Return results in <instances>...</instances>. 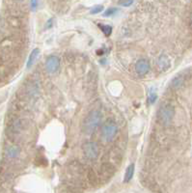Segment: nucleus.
<instances>
[{
    "mask_svg": "<svg viewBox=\"0 0 192 193\" xmlns=\"http://www.w3.org/2000/svg\"><path fill=\"white\" fill-rule=\"evenodd\" d=\"M46 68L48 72H55L59 68V58L57 56H50L46 62Z\"/></svg>",
    "mask_w": 192,
    "mask_h": 193,
    "instance_id": "5",
    "label": "nucleus"
},
{
    "mask_svg": "<svg viewBox=\"0 0 192 193\" xmlns=\"http://www.w3.org/2000/svg\"><path fill=\"white\" fill-rule=\"evenodd\" d=\"M116 12H117V9H115V8H110V9H108V10H107L106 12L104 13V16H109L114 15Z\"/></svg>",
    "mask_w": 192,
    "mask_h": 193,
    "instance_id": "12",
    "label": "nucleus"
},
{
    "mask_svg": "<svg viewBox=\"0 0 192 193\" xmlns=\"http://www.w3.org/2000/svg\"><path fill=\"white\" fill-rule=\"evenodd\" d=\"M39 53V49H34L33 51L31 52L30 56H29V59H28V63H27V68H30L33 63H34V61L36 60L37 58V55Z\"/></svg>",
    "mask_w": 192,
    "mask_h": 193,
    "instance_id": "9",
    "label": "nucleus"
},
{
    "mask_svg": "<svg viewBox=\"0 0 192 193\" xmlns=\"http://www.w3.org/2000/svg\"><path fill=\"white\" fill-rule=\"evenodd\" d=\"M169 60H168V58L166 57V56H164V55H162L161 57L159 58V68L160 70H166L167 68L169 67Z\"/></svg>",
    "mask_w": 192,
    "mask_h": 193,
    "instance_id": "7",
    "label": "nucleus"
},
{
    "mask_svg": "<svg viewBox=\"0 0 192 193\" xmlns=\"http://www.w3.org/2000/svg\"><path fill=\"white\" fill-rule=\"evenodd\" d=\"M83 153L88 160H95L99 156V147L94 142H87L83 145Z\"/></svg>",
    "mask_w": 192,
    "mask_h": 193,
    "instance_id": "3",
    "label": "nucleus"
},
{
    "mask_svg": "<svg viewBox=\"0 0 192 193\" xmlns=\"http://www.w3.org/2000/svg\"><path fill=\"white\" fill-rule=\"evenodd\" d=\"M150 70V64L149 62L145 59H140L137 61L136 65H135V71L139 75H144Z\"/></svg>",
    "mask_w": 192,
    "mask_h": 193,
    "instance_id": "6",
    "label": "nucleus"
},
{
    "mask_svg": "<svg viewBox=\"0 0 192 193\" xmlns=\"http://www.w3.org/2000/svg\"><path fill=\"white\" fill-rule=\"evenodd\" d=\"M37 6V0H32V7L35 8Z\"/></svg>",
    "mask_w": 192,
    "mask_h": 193,
    "instance_id": "16",
    "label": "nucleus"
},
{
    "mask_svg": "<svg viewBox=\"0 0 192 193\" xmlns=\"http://www.w3.org/2000/svg\"><path fill=\"white\" fill-rule=\"evenodd\" d=\"M18 153H19V151L16 150V148H10L8 150V156H11V157H14V156H16V155H18Z\"/></svg>",
    "mask_w": 192,
    "mask_h": 193,
    "instance_id": "11",
    "label": "nucleus"
},
{
    "mask_svg": "<svg viewBox=\"0 0 192 193\" xmlns=\"http://www.w3.org/2000/svg\"><path fill=\"white\" fill-rule=\"evenodd\" d=\"M174 114H175L174 108L169 104L163 105L159 110V118H160L161 122L165 125L171 122V120L174 117Z\"/></svg>",
    "mask_w": 192,
    "mask_h": 193,
    "instance_id": "4",
    "label": "nucleus"
},
{
    "mask_svg": "<svg viewBox=\"0 0 192 193\" xmlns=\"http://www.w3.org/2000/svg\"><path fill=\"white\" fill-rule=\"evenodd\" d=\"M101 121V114L99 110H93L89 113V115L84 121V130L86 133H92L98 128Z\"/></svg>",
    "mask_w": 192,
    "mask_h": 193,
    "instance_id": "1",
    "label": "nucleus"
},
{
    "mask_svg": "<svg viewBox=\"0 0 192 193\" xmlns=\"http://www.w3.org/2000/svg\"><path fill=\"white\" fill-rule=\"evenodd\" d=\"M99 27H100V29L103 30V32L107 36H109L112 32V28L108 25H99Z\"/></svg>",
    "mask_w": 192,
    "mask_h": 193,
    "instance_id": "10",
    "label": "nucleus"
},
{
    "mask_svg": "<svg viewBox=\"0 0 192 193\" xmlns=\"http://www.w3.org/2000/svg\"><path fill=\"white\" fill-rule=\"evenodd\" d=\"M103 6H98V7H96L94 8V10H92V14H97V13H99L103 11Z\"/></svg>",
    "mask_w": 192,
    "mask_h": 193,
    "instance_id": "14",
    "label": "nucleus"
},
{
    "mask_svg": "<svg viewBox=\"0 0 192 193\" xmlns=\"http://www.w3.org/2000/svg\"><path fill=\"white\" fill-rule=\"evenodd\" d=\"M132 2H133V0H121V1H120V4L123 5V6L127 7V6H129L131 4H132Z\"/></svg>",
    "mask_w": 192,
    "mask_h": 193,
    "instance_id": "13",
    "label": "nucleus"
},
{
    "mask_svg": "<svg viewBox=\"0 0 192 193\" xmlns=\"http://www.w3.org/2000/svg\"><path fill=\"white\" fill-rule=\"evenodd\" d=\"M156 100V95L155 93H152L150 95V103H155V100Z\"/></svg>",
    "mask_w": 192,
    "mask_h": 193,
    "instance_id": "15",
    "label": "nucleus"
},
{
    "mask_svg": "<svg viewBox=\"0 0 192 193\" xmlns=\"http://www.w3.org/2000/svg\"><path fill=\"white\" fill-rule=\"evenodd\" d=\"M133 173H134V165L133 164H131V165H129L126 171V174H125V181H129L131 180L132 176H133Z\"/></svg>",
    "mask_w": 192,
    "mask_h": 193,
    "instance_id": "8",
    "label": "nucleus"
},
{
    "mask_svg": "<svg viewBox=\"0 0 192 193\" xmlns=\"http://www.w3.org/2000/svg\"><path fill=\"white\" fill-rule=\"evenodd\" d=\"M118 132V128L113 122H107L101 128V137L103 140L109 142L113 140Z\"/></svg>",
    "mask_w": 192,
    "mask_h": 193,
    "instance_id": "2",
    "label": "nucleus"
}]
</instances>
